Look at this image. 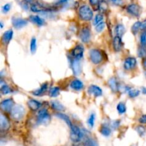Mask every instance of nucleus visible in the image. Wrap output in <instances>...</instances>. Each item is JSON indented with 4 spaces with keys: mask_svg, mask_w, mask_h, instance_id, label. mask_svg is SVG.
<instances>
[{
    "mask_svg": "<svg viewBox=\"0 0 146 146\" xmlns=\"http://www.w3.org/2000/svg\"><path fill=\"white\" fill-rule=\"evenodd\" d=\"M68 1V0H58V1H56V4H58V5H61V4H65V3H66Z\"/></svg>",
    "mask_w": 146,
    "mask_h": 146,
    "instance_id": "47",
    "label": "nucleus"
},
{
    "mask_svg": "<svg viewBox=\"0 0 146 146\" xmlns=\"http://www.w3.org/2000/svg\"><path fill=\"white\" fill-rule=\"evenodd\" d=\"M84 54V48L81 44H78V45L76 46L73 50L71 51V56L72 58L76 60H78L83 58Z\"/></svg>",
    "mask_w": 146,
    "mask_h": 146,
    "instance_id": "7",
    "label": "nucleus"
},
{
    "mask_svg": "<svg viewBox=\"0 0 146 146\" xmlns=\"http://www.w3.org/2000/svg\"><path fill=\"white\" fill-rule=\"evenodd\" d=\"M51 106L52 107L53 109L56 110L57 111H63L65 110V108H64V106L59 103L58 101H53L51 102Z\"/></svg>",
    "mask_w": 146,
    "mask_h": 146,
    "instance_id": "27",
    "label": "nucleus"
},
{
    "mask_svg": "<svg viewBox=\"0 0 146 146\" xmlns=\"http://www.w3.org/2000/svg\"><path fill=\"white\" fill-rule=\"evenodd\" d=\"M100 132L103 135L106 137H108L111 134V129L108 126V125H103L100 129Z\"/></svg>",
    "mask_w": 146,
    "mask_h": 146,
    "instance_id": "28",
    "label": "nucleus"
},
{
    "mask_svg": "<svg viewBox=\"0 0 146 146\" xmlns=\"http://www.w3.org/2000/svg\"><path fill=\"white\" fill-rule=\"evenodd\" d=\"M60 94V88L58 86H54L50 89L49 96L50 97H57Z\"/></svg>",
    "mask_w": 146,
    "mask_h": 146,
    "instance_id": "30",
    "label": "nucleus"
},
{
    "mask_svg": "<svg viewBox=\"0 0 146 146\" xmlns=\"http://www.w3.org/2000/svg\"><path fill=\"white\" fill-rule=\"evenodd\" d=\"M88 92L90 95L94 96V97H99L102 96L103 91L99 86L96 85H91L88 88Z\"/></svg>",
    "mask_w": 146,
    "mask_h": 146,
    "instance_id": "13",
    "label": "nucleus"
},
{
    "mask_svg": "<svg viewBox=\"0 0 146 146\" xmlns=\"http://www.w3.org/2000/svg\"><path fill=\"white\" fill-rule=\"evenodd\" d=\"M104 15H103L102 14H96V15L94 17V26L97 25L98 24H99V23L102 22V21H104Z\"/></svg>",
    "mask_w": 146,
    "mask_h": 146,
    "instance_id": "34",
    "label": "nucleus"
},
{
    "mask_svg": "<svg viewBox=\"0 0 146 146\" xmlns=\"http://www.w3.org/2000/svg\"><path fill=\"white\" fill-rule=\"evenodd\" d=\"M91 30L88 27H84L81 29L79 33V38L81 41L85 44H88L91 41Z\"/></svg>",
    "mask_w": 146,
    "mask_h": 146,
    "instance_id": "9",
    "label": "nucleus"
},
{
    "mask_svg": "<svg viewBox=\"0 0 146 146\" xmlns=\"http://www.w3.org/2000/svg\"><path fill=\"white\" fill-rule=\"evenodd\" d=\"M136 131L140 136L143 137L145 135L146 133V128H145V126H143V125H138L136 128Z\"/></svg>",
    "mask_w": 146,
    "mask_h": 146,
    "instance_id": "37",
    "label": "nucleus"
},
{
    "mask_svg": "<svg viewBox=\"0 0 146 146\" xmlns=\"http://www.w3.org/2000/svg\"><path fill=\"white\" fill-rule=\"evenodd\" d=\"M70 61H71V68L73 70L74 74L76 76L79 75L81 73V65H80V62L78 60L74 59V58H70Z\"/></svg>",
    "mask_w": 146,
    "mask_h": 146,
    "instance_id": "16",
    "label": "nucleus"
},
{
    "mask_svg": "<svg viewBox=\"0 0 146 146\" xmlns=\"http://www.w3.org/2000/svg\"><path fill=\"white\" fill-rule=\"evenodd\" d=\"M85 146H97L96 143L92 139H88L85 142Z\"/></svg>",
    "mask_w": 146,
    "mask_h": 146,
    "instance_id": "42",
    "label": "nucleus"
},
{
    "mask_svg": "<svg viewBox=\"0 0 146 146\" xmlns=\"http://www.w3.org/2000/svg\"><path fill=\"white\" fill-rule=\"evenodd\" d=\"M125 31V27L122 24H118L115 27V32L116 34V36H118L120 37H122Z\"/></svg>",
    "mask_w": 146,
    "mask_h": 146,
    "instance_id": "26",
    "label": "nucleus"
},
{
    "mask_svg": "<svg viewBox=\"0 0 146 146\" xmlns=\"http://www.w3.org/2000/svg\"><path fill=\"white\" fill-rule=\"evenodd\" d=\"M142 65H143V66L144 69H145V71H146V58H143V59Z\"/></svg>",
    "mask_w": 146,
    "mask_h": 146,
    "instance_id": "48",
    "label": "nucleus"
},
{
    "mask_svg": "<svg viewBox=\"0 0 146 146\" xmlns=\"http://www.w3.org/2000/svg\"><path fill=\"white\" fill-rule=\"evenodd\" d=\"M105 27H106V23L105 21H102V22L99 23V24H98L97 25L95 26L96 31L97 32H101V31L104 29Z\"/></svg>",
    "mask_w": 146,
    "mask_h": 146,
    "instance_id": "39",
    "label": "nucleus"
},
{
    "mask_svg": "<svg viewBox=\"0 0 146 146\" xmlns=\"http://www.w3.org/2000/svg\"><path fill=\"white\" fill-rule=\"evenodd\" d=\"M137 59L135 57L129 56L125 59L123 62V68L126 71H131L136 67Z\"/></svg>",
    "mask_w": 146,
    "mask_h": 146,
    "instance_id": "10",
    "label": "nucleus"
},
{
    "mask_svg": "<svg viewBox=\"0 0 146 146\" xmlns=\"http://www.w3.org/2000/svg\"><path fill=\"white\" fill-rule=\"evenodd\" d=\"M13 35H14V31L12 29L7 30V31H5L3 34L2 37H1V41H2L3 44H5V45L8 44L12 39Z\"/></svg>",
    "mask_w": 146,
    "mask_h": 146,
    "instance_id": "17",
    "label": "nucleus"
},
{
    "mask_svg": "<svg viewBox=\"0 0 146 146\" xmlns=\"http://www.w3.org/2000/svg\"><path fill=\"white\" fill-rule=\"evenodd\" d=\"M98 9L101 13L106 12L108 10V4L107 0H100L98 5Z\"/></svg>",
    "mask_w": 146,
    "mask_h": 146,
    "instance_id": "24",
    "label": "nucleus"
},
{
    "mask_svg": "<svg viewBox=\"0 0 146 146\" xmlns=\"http://www.w3.org/2000/svg\"><path fill=\"white\" fill-rule=\"evenodd\" d=\"M70 88L74 91H80L84 88V84L81 80L76 78V79L72 80L70 83Z\"/></svg>",
    "mask_w": 146,
    "mask_h": 146,
    "instance_id": "15",
    "label": "nucleus"
},
{
    "mask_svg": "<svg viewBox=\"0 0 146 146\" xmlns=\"http://www.w3.org/2000/svg\"><path fill=\"white\" fill-rule=\"evenodd\" d=\"M1 92L4 95H7V94H9L11 93H12V90H11V88L8 85L4 84V85H1Z\"/></svg>",
    "mask_w": 146,
    "mask_h": 146,
    "instance_id": "33",
    "label": "nucleus"
},
{
    "mask_svg": "<svg viewBox=\"0 0 146 146\" xmlns=\"http://www.w3.org/2000/svg\"><path fill=\"white\" fill-rule=\"evenodd\" d=\"M125 10H126L127 13H128L130 15L135 17H140L141 11H142L141 6L138 5V4H135V3H131V4L127 5Z\"/></svg>",
    "mask_w": 146,
    "mask_h": 146,
    "instance_id": "6",
    "label": "nucleus"
},
{
    "mask_svg": "<svg viewBox=\"0 0 146 146\" xmlns=\"http://www.w3.org/2000/svg\"><path fill=\"white\" fill-rule=\"evenodd\" d=\"M56 115L58 118H59L60 119H61V120H63V121H65L67 125L70 127V128H71V127H72L73 124H72V123H71V120H70L69 117H68V115H66V114H64V113H57Z\"/></svg>",
    "mask_w": 146,
    "mask_h": 146,
    "instance_id": "25",
    "label": "nucleus"
},
{
    "mask_svg": "<svg viewBox=\"0 0 146 146\" xmlns=\"http://www.w3.org/2000/svg\"><path fill=\"white\" fill-rule=\"evenodd\" d=\"M10 123L8 118L3 114L0 115V128L2 131H7L9 128Z\"/></svg>",
    "mask_w": 146,
    "mask_h": 146,
    "instance_id": "19",
    "label": "nucleus"
},
{
    "mask_svg": "<svg viewBox=\"0 0 146 146\" xmlns=\"http://www.w3.org/2000/svg\"><path fill=\"white\" fill-rule=\"evenodd\" d=\"M29 21H31L33 24H35L36 25L38 26V27H41V26L45 24V21L43 18L40 17L38 15H31L29 17Z\"/></svg>",
    "mask_w": 146,
    "mask_h": 146,
    "instance_id": "20",
    "label": "nucleus"
},
{
    "mask_svg": "<svg viewBox=\"0 0 146 146\" xmlns=\"http://www.w3.org/2000/svg\"><path fill=\"white\" fill-rule=\"evenodd\" d=\"M120 125V121H113L112 123V128L113 129H116V128H118Z\"/></svg>",
    "mask_w": 146,
    "mask_h": 146,
    "instance_id": "45",
    "label": "nucleus"
},
{
    "mask_svg": "<svg viewBox=\"0 0 146 146\" xmlns=\"http://www.w3.org/2000/svg\"><path fill=\"white\" fill-rule=\"evenodd\" d=\"M0 24H1V28L2 29V28H3V24H2V22H1V23H0Z\"/></svg>",
    "mask_w": 146,
    "mask_h": 146,
    "instance_id": "51",
    "label": "nucleus"
},
{
    "mask_svg": "<svg viewBox=\"0 0 146 146\" xmlns=\"http://www.w3.org/2000/svg\"><path fill=\"white\" fill-rule=\"evenodd\" d=\"M78 17L80 19L84 21H89L94 17V11L87 4H82L80 6L78 10Z\"/></svg>",
    "mask_w": 146,
    "mask_h": 146,
    "instance_id": "1",
    "label": "nucleus"
},
{
    "mask_svg": "<svg viewBox=\"0 0 146 146\" xmlns=\"http://www.w3.org/2000/svg\"><path fill=\"white\" fill-rule=\"evenodd\" d=\"M108 85H109L110 88L112 90L113 92H118V90H119V84H118L116 78H114V77L110 78L109 81H108Z\"/></svg>",
    "mask_w": 146,
    "mask_h": 146,
    "instance_id": "21",
    "label": "nucleus"
},
{
    "mask_svg": "<svg viewBox=\"0 0 146 146\" xmlns=\"http://www.w3.org/2000/svg\"><path fill=\"white\" fill-rule=\"evenodd\" d=\"M36 39L35 37H33L31 40V43H30V50L32 54H34L36 50Z\"/></svg>",
    "mask_w": 146,
    "mask_h": 146,
    "instance_id": "35",
    "label": "nucleus"
},
{
    "mask_svg": "<svg viewBox=\"0 0 146 146\" xmlns=\"http://www.w3.org/2000/svg\"><path fill=\"white\" fill-rule=\"evenodd\" d=\"M141 22H142V21H136V22L134 23L133 25L131 27V31H132V33L134 35L138 34V31H139L140 30H141Z\"/></svg>",
    "mask_w": 146,
    "mask_h": 146,
    "instance_id": "29",
    "label": "nucleus"
},
{
    "mask_svg": "<svg viewBox=\"0 0 146 146\" xmlns=\"http://www.w3.org/2000/svg\"><path fill=\"white\" fill-rule=\"evenodd\" d=\"M141 30L142 31H145L146 30V19L143 21L141 22Z\"/></svg>",
    "mask_w": 146,
    "mask_h": 146,
    "instance_id": "46",
    "label": "nucleus"
},
{
    "mask_svg": "<svg viewBox=\"0 0 146 146\" xmlns=\"http://www.w3.org/2000/svg\"><path fill=\"white\" fill-rule=\"evenodd\" d=\"M11 22H12L13 27L16 29H18L23 28V27L27 26V24H28V21L27 19L17 17H12Z\"/></svg>",
    "mask_w": 146,
    "mask_h": 146,
    "instance_id": "12",
    "label": "nucleus"
},
{
    "mask_svg": "<svg viewBox=\"0 0 146 146\" xmlns=\"http://www.w3.org/2000/svg\"><path fill=\"white\" fill-rule=\"evenodd\" d=\"M145 75H146V71H145Z\"/></svg>",
    "mask_w": 146,
    "mask_h": 146,
    "instance_id": "52",
    "label": "nucleus"
},
{
    "mask_svg": "<svg viewBox=\"0 0 146 146\" xmlns=\"http://www.w3.org/2000/svg\"><path fill=\"white\" fill-rule=\"evenodd\" d=\"M142 92H143V94L146 95V88L145 87H143V88H142Z\"/></svg>",
    "mask_w": 146,
    "mask_h": 146,
    "instance_id": "50",
    "label": "nucleus"
},
{
    "mask_svg": "<svg viewBox=\"0 0 146 146\" xmlns=\"http://www.w3.org/2000/svg\"><path fill=\"white\" fill-rule=\"evenodd\" d=\"M70 128H71L70 138H71V141L74 143L80 142L84 138V133L82 132V131L75 125H73L72 127H71Z\"/></svg>",
    "mask_w": 146,
    "mask_h": 146,
    "instance_id": "4",
    "label": "nucleus"
},
{
    "mask_svg": "<svg viewBox=\"0 0 146 146\" xmlns=\"http://www.w3.org/2000/svg\"><path fill=\"white\" fill-rule=\"evenodd\" d=\"M24 2L27 3V4H33L34 3V0H24Z\"/></svg>",
    "mask_w": 146,
    "mask_h": 146,
    "instance_id": "49",
    "label": "nucleus"
},
{
    "mask_svg": "<svg viewBox=\"0 0 146 146\" xmlns=\"http://www.w3.org/2000/svg\"><path fill=\"white\" fill-rule=\"evenodd\" d=\"M89 58L91 59V62L94 64L98 65L102 63L104 60V55H103L102 51H100L97 48H93L89 51Z\"/></svg>",
    "mask_w": 146,
    "mask_h": 146,
    "instance_id": "2",
    "label": "nucleus"
},
{
    "mask_svg": "<svg viewBox=\"0 0 146 146\" xmlns=\"http://www.w3.org/2000/svg\"><path fill=\"white\" fill-rule=\"evenodd\" d=\"M138 56L141 57V58H143V59L146 58V48L145 47H143L141 46H140L139 48H138Z\"/></svg>",
    "mask_w": 146,
    "mask_h": 146,
    "instance_id": "36",
    "label": "nucleus"
},
{
    "mask_svg": "<svg viewBox=\"0 0 146 146\" xmlns=\"http://www.w3.org/2000/svg\"><path fill=\"white\" fill-rule=\"evenodd\" d=\"M117 111L119 114H123L126 112V106L124 103L120 102L117 105Z\"/></svg>",
    "mask_w": 146,
    "mask_h": 146,
    "instance_id": "32",
    "label": "nucleus"
},
{
    "mask_svg": "<svg viewBox=\"0 0 146 146\" xmlns=\"http://www.w3.org/2000/svg\"><path fill=\"white\" fill-rule=\"evenodd\" d=\"M30 10L33 12L36 13H43V12H48V11H52V9L48 7H45L43 4L40 3L34 2L30 6Z\"/></svg>",
    "mask_w": 146,
    "mask_h": 146,
    "instance_id": "8",
    "label": "nucleus"
},
{
    "mask_svg": "<svg viewBox=\"0 0 146 146\" xmlns=\"http://www.w3.org/2000/svg\"><path fill=\"white\" fill-rule=\"evenodd\" d=\"M108 1L111 2V4H114L116 6H121L123 4L124 0H107Z\"/></svg>",
    "mask_w": 146,
    "mask_h": 146,
    "instance_id": "41",
    "label": "nucleus"
},
{
    "mask_svg": "<svg viewBox=\"0 0 146 146\" xmlns=\"http://www.w3.org/2000/svg\"><path fill=\"white\" fill-rule=\"evenodd\" d=\"M51 121V116L46 108H41L37 114V123L38 124H48Z\"/></svg>",
    "mask_w": 146,
    "mask_h": 146,
    "instance_id": "5",
    "label": "nucleus"
},
{
    "mask_svg": "<svg viewBox=\"0 0 146 146\" xmlns=\"http://www.w3.org/2000/svg\"><path fill=\"white\" fill-rule=\"evenodd\" d=\"M125 88H126V91L127 93H128V96H129V97H131V98H135V97H138V96H139L140 93H141V91L138 89H136V88H131V87L129 86H127Z\"/></svg>",
    "mask_w": 146,
    "mask_h": 146,
    "instance_id": "23",
    "label": "nucleus"
},
{
    "mask_svg": "<svg viewBox=\"0 0 146 146\" xmlns=\"http://www.w3.org/2000/svg\"><path fill=\"white\" fill-rule=\"evenodd\" d=\"M11 7V4H10V3H7V4H5L4 5L2 6V7H1V11H2V12L4 13V14H7V13H8L9 11H10Z\"/></svg>",
    "mask_w": 146,
    "mask_h": 146,
    "instance_id": "40",
    "label": "nucleus"
},
{
    "mask_svg": "<svg viewBox=\"0 0 146 146\" xmlns=\"http://www.w3.org/2000/svg\"><path fill=\"white\" fill-rule=\"evenodd\" d=\"M95 119H96V115L95 113H91L89 115L88 118V121H87V123H88V127L90 128H93L94 126V124H95Z\"/></svg>",
    "mask_w": 146,
    "mask_h": 146,
    "instance_id": "31",
    "label": "nucleus"
},
{
    "mask_svg": "<svg viewBox=\"0 0 146 146\" xmlns=\"http://www.w3.org/2000/svg\"><path fill=\"white\" fill-rule=\"evenodd\" d=\"M27 104H28V106L31 111H36L37 110L40 109V108L41 107V103L39 102V101H36L35 99H29L27 102Z\"/></svg>",
    "mask_w": 146,
    "mask_h": 146,
    "instance_id": "18",
    "label": "nucleus"
},
{
    "mask_svg": "<svg viewBox=\"0 0 146 146\" xmlns=\"http://www.w3.org/2000/svg\"><path fill=\"white\" fill-rule=\"evenodd\" d=\"M123 46V44L121 37L115 36L113 38V47L114 51H116V52H119L121 51Z\"/></svg>",
    "mask_w": 146,
    "mask_h": 146,
    "instance_id": "14",
    "label": "nucleus"
},
{
    "mask_svg": "<svg viewBox=\"0 0 146 146\" xmlns=\"http://www.w3.org/2000/svg\"><path fill=\"white\" fill-rule=\"evenodd\" d=\"M140 41H141V46L146 48V30L143 31L142 34H141V36H140Z\"/></svg>",
    "mask_w": 146,
    "mask_h": 146,
    "instance_id": "38",
    "label": "nucleus"
},
{
    "mask_svg": "<svg viewBox=\"0 0 146 146\" xmlns=\"http://www.w3.org/2000/svg\"><path fill=\"white\" fill-rule=\"evenodd\" d=\"M138 121L141 124H146V114H143V115H141V117L138 119Z\"/></svg>",
    "mask_w": 146,
    "mask_h": 146,
    "instance_id": "43",
    "label": "nucleus"
},
{
    "mask_svg": "<svg viewBox=\"0 0 146 146\" xmlns=\"http://www.w3.org/2000/svg\"><path fill=\"white\" fill-rule=\"evenodd\" d=\"M88 1H89L90 4H91V6H93V7H96V6H97V7H98L100 0H88Z\"/></svg>",
    "mask_w": 146,
    "mask_h": 146,
    "instance_id": "44",
    "label": "nucleus"
},
{
    "mask_svg": "<svg viewBox=\"0 0 146 146\" xmlns=\"http://www.w3.org/2000/svg\"><path fill=\"white\" fill-rule=\"evenodd\" d=\"M47 88H48V84L47 83H44V84H42L41 86V87L33 91L32 94L36 96H39L43 95L47 91Z\"/></svg>",
    "mask_w": 146,
    "mask_h": 146,
    "instance_id": "22",
    "label": "nucleus"
},
{
    "mask_svg": "<svg viewBox=\"0 0 146 146\" xmlns=\"http://www.w3.org/2000/svg\"><path fill=\"white\" fill-rule=\"evenodd\" d=\"M14 101L12 98H6L3 100L0 104V107L1 110L5 112H11L12 108H14Z\"/></svg>",
    "mask_w": 146,
    "mask_h": 146,
    "instance_id": "11",
    "label": "nucleus"
},
{
    "mask_svg": "<svg viewBox=\"0 0 146 146\" xmlns=\"http://www.w3.org/2000/svg\"><path fill=\"white\" fill-rule=\"evenodd\" d=\"M25 113V109L21 105H17L14 106L11 111V117L14 121H19L22 120Z\"/></svg>",
    "mask_w": 146,
    "mask_h": 146,
    "instance_id": "3",
    "label": "nucleus"
}]
</instances>
